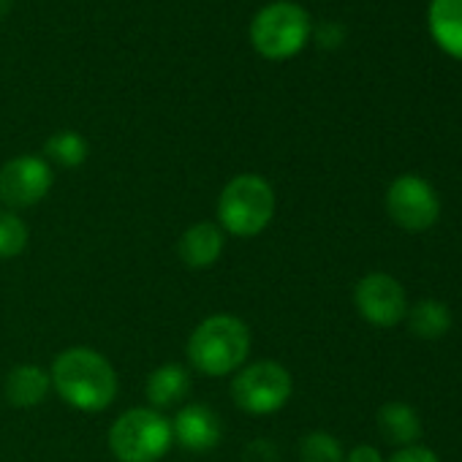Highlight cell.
Here are the masks:
<instances>
[{"instance_id": "1", "label": "cell", "mask_w": 462, "mask_h": 462, "mask_svg": "<svg viewBox=\"0 0 462 462\" xmlns=\"http://www.w3.org/2000/svg\"><path fill=\"white\" fill-rule=\"evenodd\" d=\"M50 381L66 405L85 413H101L117 397V373L112 362L88 346L60 351L50 367Z\"/></svg>"}, {"instance_id": "2", "label": "cell", "mask_w": 462, "mask_h": 462, "mask_svg": "<svg viewBox=\"0 0 462 462\" xmlns=\"http://www.w3.org/2000/svg\"><path fill=\"white\" fill-rule=\"evenodd\" d=\"M188 362L207 378L237 373L251 354V329L243 319L231 313L207 316L188 337Z\"/></svg>"}, {"instance_id": "3", "label": "cell", "mask_w": 462, "mask_h": 462, "mask_svg": "<svg viewBox=\"0 0 462 462\" xmlns=\"http://www.w3.org/2000/svg\"><path fill=\"white\" fill-rule=\"evenodd\" d=\"M275 217V188L262 174L231 177L217 196V226L223 235L243 240L259 237Z\"/></svg>"}, {"instance_id": "4", "label": "cell", "mask_w": 462, "mask_h": 462, "mask_svg": "<svg viewBox=\"0 0 462 462\" xmlns=\"http://www.w3.org/2000/svg\"><path fill=\"white\" fill-rule=\"evenodd\" d=\"M171 443V419L150 405L120 413L109 427V451L120 462H158Z\"/></svg>"}, {"instance_id": "5", "label": "cell", "mask_w": 462, "mask_h": 462, "mask_svg": "<svg viewBox=\"0 0 462 462\" xmlns=\"http://www.w3.org/2000/svg\"><path fill=\"white\" fill-rule=\"evenodd\" d=\"M313 36L308 12L291 0H275L264 6L251 23L254 50L267 60H289L305 50Z\"/></svg>"}, {"instance_id": "6", "label": "cell", "mask_w": 462, "mask_h": 462, "mask_svg": "<svg viewBox=\"0 0 462 462\" xmlns=\"http://www.w3.org/2000/svg\"><path fill=\"white\" fill-rule=\"evenodd\" d=\"M294 392L291 373L275 359H259L245 365L231 378V400L243 413L270 416L278 413Z\"/></svg>"}, {"instance_id": "7", "label": "cell", "mask_w": 462, "mask_h": 462, "mask_svg": "<svg viewBox=\"0 0 462 462\" xmlns=\"http://www.w3.org/2000/svg\"><path fill=\"white\" fill-rule=\"evenodd\" d=\"M386 212L405 231H427L440 217V199L432 182L419 174H400L386 190Z\"/></svg>"}, {"instance_id": "8", "label": "cell", "mask_w": 462, "mask_h": 462, "mask_svg": "<svg viewBox=\"0 0 462 462\" xmlns=\"http://www.w3.org/2000/svg\"><path fill=\"white\" fill-rule=\"evenodd\" d=\"M55 174L47 158L42 155H17L0 166V204L4 209H28L36 207L52 190Z\"/></svg>"}, {"instance_id": "9", "label": "cell", "mask_w": 462, "mask_h": 462, "mask_svg": "<svg viewBox=\"0 0 462 462\" xmlns=\"http://www.w3.org/2000/svg\"><path fill=\"white\" fill-rule=\"evenodd\" d=\"M354 308L356 313L381 329H392L405 321L408 294L402 283L389 273H370L354 286Z\"/></svg>"}, {"instance_id": "10", "label": "cell", "mask_w": 462, "mask_h": 462, "mask_svg": "<svg viewBox=\"0 0 462 462\" xmlns=\"http://www.w3.org/2000/svg\"><path fill=\"white\" fill-rule=\"evenodd\" d=\"M220 419L217 413L204 402H190L177 411L171 419V435L174 443H180L188 451H209L220 443Z\"/></svg>"}, {"instance_id": "11", "label": "cell", "mask_w": 462, "mask_h": 462, "mask_svg": "<svg viewBox=\"0 0 462 462\" xmlns=\"http://www.w3.org/2000/svg\"><path fill=\"white\" fill-rule=\"evenodd\" d=\"M226 248V235L215 220H199L182 231L177 240V256L188 270H209L217 264Z\"/></svg>"}, {"instance_id": "12", "label": "cell", "mask_w": 462, "mask_h": 462, "mask_svg": "<svg viewBox=\"0 0 462 462\" xmlns=\"http://www.w3.org/2000/svg\"><path fill=\"white\" fill-rule=\"evenodd\" d=\"M50 389H52L50 370H44L42 365H31V362L12 367L6 381H4V397L14 408H36V405H42L47 400Z\"/></svg>"}, {"instance_id": "13", "label": "cell", "mask_w": 462, "mask_h": 462, "mask_svg": "<svg viewBox=\"0 0 462 462\" xmlns=\"http://www.w3.org/2000/svg\"><path fill=\"white\" fill-rule=\"evenodd\" d=\"M427 28L446 55L462 60V0H430Z\"/></svg>"}, {"instance_id": "14", "label": "cell", "mask_w": 462, "mask_h": 462, "mask_svg": "<svg viewBox=\"0 0 462 462\" xmlns=\"http://www.w3.org/2000/svg\"><path fill=\"white\" fill-rule=\"evenodd\" d=\"M190 383L193 381H190L188 367H182L177 362H166V365L155 367L144 383V394H147L150 408H155V411L174 408L177 402H182L190 394Z\"/></svg>"}, {"instance_id": "15", "label": "cell", "mask_w": 462, "mask_h": 462, "mask_svg": "<svg viewBox=\"0 0 462 462\" xmlns=\"http://www.w3.org/2000/svg\"><path fill=\"white\" fill-rule=\"evenodd\" d=\"M375 427L381 432V438L397 448H405V446H413L419 443L421 438V419L416 413L413 405L408 402H400V400H392V402H383L375 413Z\"/></svg>"}, {"instance_id": "16", "label": "cell", "mask_w": 462, "mask_h": 462, "mask_svg": "<svg viewBox=\"0 0 462 462\" xmlns=\"http://www.w3.org/2000/svg\"><path fill=\"white\" fill-rule=\"evenodd\" d=\"M405 321L416 337L438 340L451 329V310L440 300H419L416 305H408Z\"/></svg>"}, {"instance_id": "17", "label": "cell", "mask_w": 462, "mask_h": 462, "mask_svg": "<svg viewBox=\"0 0 462 462\" xmlns=\"http://www.w3.org/2000/svg\"><path fill=\"white\" fill-rule=\"evenodd\" d=\"M44 155L63 169H77L88 161V142L77 131H58L47 139Z\"/></svg>"}, {"instance_id": "18", "label": "cell", "mask_w": 462, "mask_h": 462, "mask_svg": "<svg viewBox=\"0 0 462 462\" xmlns=\"http://www.w3.org/2000/svg\"><path fill=\"white\" fill-rule=\"evenodd\" d=\"M28 240V223L12 209H0V259H17L20 254H25Z\"/></svg>"}, {"instance_id": "19", "label": "cell", "mask_w": 462, "mask_h": 462, "mask_svg": "<svg viewBox=\"0 0 462 462\" xmlns=\"http://www.w3.org/2000/svg\"><path fill=\"white\" fill-rule=\"evenodd\" d=\"M302 462H346V451L340 440L327 430H313L300 440Z\"/></svg>"}, {"instance_id": "20", "label": "cell", "mask_w": 462, "mask_h": 462, "mask_svg": "<svg viewBox=\"0 0 462 462\" xmlns=\"http://www.w3.org/2000/svg\"><path fill=\"white\" fill-rule=\"evenodd\" d=\"M386 462H440L438 454L421 443H413V446H405V448H397Z\"/></svg>"}, {"instance_id": "21", "label": "cell", "mask_w": 462, "mask_h": 462, "mask_svg": "<svg viewBox=\"0 0 462 462\" xmlns=\"http://www.w3.org/2000/svg\"><path fill=\"white\" fill-rule=\"evenodd\" d=\"M346 462H383L381 451L370 443H359L346 454Z\"/></svg>"}, {"instance_id": "22", "label": "cell", "mask_w": 462, "mask_h": 462, "mask_svg": "<svg viewBox=\"0 0 462 462\" xmlns=\"http://www.w3.org/2000/svg\"><path fill=\"white\" fill-rule=\"evenodd\" d=\"M316 39H319L321 47H329V50H332V47H340V44H343V28L335 25V23H327V25L319 28Z\"/></svg>"}, {"instance_id": "23", "label": "cell", "mask_w": 462, "mask_h": 462, "mask_svg": "<svg viewBox=\"0 0 462 462\" xmlns=\"http://www.w3.org/2000/svg\"><path fill=\"white\" fill-rule=\"evenodd\" d=\"M14 6V0H0V20H6Z\"/></svg>"}]
</instances>
